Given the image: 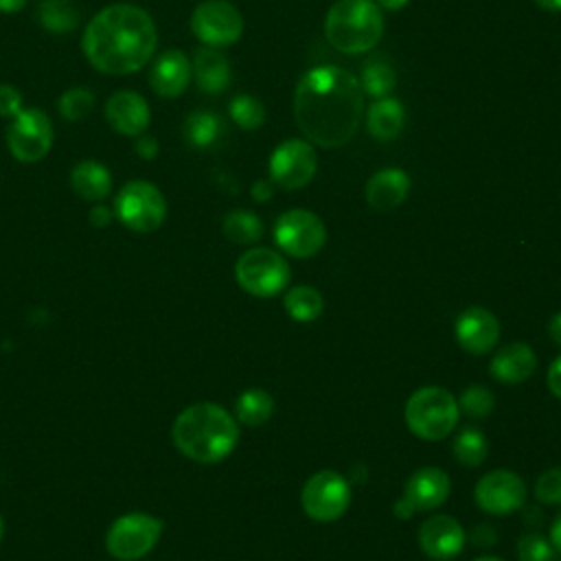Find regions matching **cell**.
<instances>
[{
  "mask_svg": "<svg viewBox=\"0 0 561 561\" xmlns=\"http://www.w3.org/2000/svg\"><path fill=\"white\" fill-rule=\"evenodd\" d=\"M364 92L359 79L340 66L307 70L294 90V118L305 138L318 147L346 145L362 121Z\"/></svg>",
  "mask_w": 561,
  "mask_h": 561,
  "instance_id": "obj_1",
  "label": "cell"
},
{
  "mask_svg": "<svg viewBox=\"0 0 561 561\" xmlns=\"http://www.w3.org/2000/svg\"><path fill=\"white\" fill-rule=\"evenodd\" d=\"M158 46L153 18L127 2L107 4L92 15L81 35L85 59L103 75H131L149 64Z\"/></svg>",
  "mask_w": 561,
  "mask_h": 561,
  "instance_id": "obj_2",
  "label": "cell"
},
{
  "mask_svg": "<svg viewBox=\"0 0 561 561\" xmlns=\"http://www.w3.org/2000/svg\"><path fill=\"white\" fill-rule=\"evenodd\" d=\"M173 443L186 458L213 465L232 454L239 440L237 419L217 403H193L173 421Z\"/></svg>",
  "mask_w": 561,
  "mask_h": 561,
  "instance_id": "obj_3",
  "label": "cell"
},
{
  "mask_svg": "<svg viewBox=\"0 0 561 561\" xmlns=\"http://www.w3.org/2000/svg\"><path fill=\"white\" fill-rule=\"evenodd\" d=\"M383 33V15L375 0H335L324 18L327 42L346 55L366 53Z\"/></svg>",
  "mask_w": 561,
  "mask_h": 561,
  "instance_id": "obj_4",
  "label": "cell"
},
{
  "mask_svg": "<svg viewBox=\"0 0 561 561\" xmlns=\"http://www.w3.org/2000/svg\"><path fill=\"white\" fill-rule=\"evenodd\" d=\"M405 425L423 440H443L458 425V403L454 394L438 386H425L405 401Z\"/></svg>",
  "mask_w": 561,
  "mask_h": 561,
  "instance_id": "obj_5",
  "label": "cell"
},
{
  "mask_svg": "<svg viewBox=\"0 0 561 561\" xmlns=\"http://www.w3.org/2000/svg\"><path fill=\"white\" fill-rule=\"evenodd\" d=\"M239 287L256 298H272L287 289L291 280L289 263L272 248H252L234 265Z\"/></svg>",
  "mask_w": 561,
  "mask_h": 561,
  "instance_id": "obj_6",
  "label": "cell"
},
{
  "mask_svg": "<svg viewBox=\"0 0 561 561\" xmlns=\"http://www.w3.org/2000/svg\"><path fill=\"white\" fill-rule=\"evenodd\" d=\"M114 215L134 232H153L167 217V202L156 184L131 180L118 191Z\"/></svg>",
  "mask_w": 561,
  "mask_h": 561,
  "instance_id": "obj_7",
  "label": "cell"
},
{
  "mask_svg": "<svg viewBox=\"0 0 561 561\" xmlns=\"http://www.w3.org/2000/svg\"><path fill=\"white\" fill-rule=\"evenodd\" d=\"M348 504H351V484L342 473L331 469H322L313 473L300 491V506L305 515L320 524L340 519L346 513Z\"/></svg>",
  "mask_w": 561,
  "mask_h": 561,
  "instance_id": "obj_8",
  "label": "cell"
},
{
  "mask_svg": "<svg viewBox=\"0 0 561 561\" xmlns=\"http://www.w3.org/2000/svg\"><path fill=\"white\" fill-rule=\"evenodd\" d=\"M162 535V522L149 513L121 515L105 535V548L114 559L136 561L153 550Z\"/></svg>",
  "mask_w": 561,
  "mask_h": 561,
  "instance_id": "obj_9",
  "label": "cell"
},
{
  "mask_svg": "<svg viewBox=\"0 0 561 561\" xmlns=\"http://www.w3.org/2000/svg\"><path fill=\"white\" fill-rule=\"evenodd\" d=\"M274 241L285 254L294 259H309L322 250L327 241V228L316 213L291 208L276 219Z\"/></svg>",
  "mask_w": 561,
  "mask_h": 561,
  "instance_id": "obj_10",
  "label": "cell"
},
{
  "mask_svg": "<svg viewBox=\"0 0 561 561\" xmlns=\"http://www.w3.org/2000/svg\"><path fill=\"white\" fill-rule=\"evenodd\" d=\"M53 125L46 112L31 107L11 118L7 127V147L18 162H39L53 147Z\"/></svg>",
  "mask_w": 561,
  "mask_h": 561,
  "instance_id": "obj_11",
  "label": "cell"
},
{
  "mask_svg": "<svg viewBox=\"0 0 561 561\" xmlns=\"http://www.w3.org/2000/svg\"><path fill=\"white\" fill-rule=\"evenodd\" d=\"M191 31L204 46L221 48L241 37L243 18L228 0H202L191 13Z\"/></svg>",
  "mask_w": 561,
  "mask_h": 561,
  "instance_id": "obj_12",
  "label": "cell"
},
{
  "mask_svg": "<svg viewBox=\"0 0 561 561\" xmlns=\"http://www.w3.org/2000/svg\"><path fill=\"white\" fill-rule=\"evenodd\" d=\"M267 169H270V180L285 191H296L307 186L313 180L318 169L313 145L302 138L283 140L272 151Z\"/></svg>",
  "mask_w": 561,
  "mask_h": 561,
  "instance_id": "obj_13",
  "label": "cell"
},
{
  "mask_svg": "<svg viewBox=\"0 0 561 561\" xmlns=\"http://www.w3.org/2000/svg\"><path fill=\"white\" fill-rule=\"evenodd\" d=\"M478 508L489 515L515 513L526 500L524 480L508 469H493L484 473L473 491Z\"/></svg>",
  "mask_w": 561,
  "mask_h": 561,
  "instance_id": "obj_14",
  "label": "cell"
},
{
  "mask_svg": "<svg viewBox=\"0 0 561 561\" xmlns=\"http://www.w3.org/2000/svg\"><path fill=\"white\" fill-rule=\"evenodd\" d=\"M465 528L451 515L427 517L419 528V546L434 561H449L462 552Z\"/></svg>",
  "mask_w": 561,
  "mask_h": 561,
  "instance_id": "obj_15",
  "label": "cell"
},
{
  "mask_svg": "<svg viewBox=\"0 0 561 561\" xmlns=\"http://www.w3.org/2000/svg\"><path fill=\"white\" fill-rule=\"evenodd\" d=\"M456 342L471 355H484L500 340V322L484 307H469L456 318Z\"/></svg>",
  "mask_w": 561,
  "mask_h": 561,
  "instance_id": "obj_16",
  "label": "cell"
},
{
  "mask_svg": "<svg viewBox=\"0 0 561 561\" xmlns=\"http://www.w3.org/2000/svg\"><path fill=\"white\" fill-rule=\"evenodd\" d=\"M105 118L114 131L136 138L140 134H145V129L149 127L151 110H149L145 96H140L138 92L121 90L107 99Z\"/></svg>",
  "mask_w": 561,
  "mask_h": 561,
  "instance_id": "obj_17",
  "label": "cell"
},
{
  "mask_svg": "<svg viewBox=\"0 0 561 561\" xmlns=\"http://www.w3.org/2000/svg\"><path fill=\"white\" fill-rule=\"evenodd\" d=\"M191 79H193L191 59L178 48H169L162 55H158L149 72V83L153 92L164 99L180 96L188 88Z\"/></svg>",
  "mask_w": 561,
  "mask_h": 561,
  "instance_id": "obj_18",
  "label": "cell"
},
{
  "mask_svg": "<svg viewBox=\"0 0 561 561\" xmlns=\"http://www.w3.org/2000/svg\"><path fill=\"white\" fill-rule=\"evenodd\" d=\"M449 491H451V482L443 469L421 467L408 478L403 486V500L414 511H432L447 500Z\"/></svg>",
  "mask_w": 561,
  "mask_h": 561,
  "instance_id": "obj_19",
  "label": "cell"
},
{
  "mask_svg": "<svg viewBox=\"0 0 561 561\" xmlns=\"http://www.w3.org/2000/svg\"><path fill=\"white\" fill-rule=\"evenodd\" d=\"M410 175L399 167H388L370 175L366 182V202L377 213H388L401 206L410 193Z\"/></svg>",
  "mask_w": 561,
  "mask_h": 561,
  "instance_id": "obj_20",
  "label": "cell"
},
{
  "mask_svg": "<svg viewBox=\"0 0 561 561\" xmlns=\"http://www.w3.org/2000/svg\"><path fill=\"white\" fill-rule=\"evenodd\" d=\"M537 368V355L530 344L526 342H511L504 344L491 359L489 373L500 383H522L526 381Z\"/></svg>",
  "mask_w": 561,
  "mask_h": 561,
  "instance_id": "obj_21",
  "label": "cell"
},
{
  "mask_svg": "<svg viewBox=\"0 0 561 561\" xmlns=\"http://www.w3.org/2000/svg\"><path fill=\"white\" fill-rule=\"evenodd\" d=\"M193 79L199 92L204 94H221L232 79L230 61L224 53H219L213 46L197 48L193 55Z\"/></svg>",
  "mask_w": 561,
  "mask_h": 561,
  "instance_id": "obj_22",
  "label": "cell"
},
{
  "mask_svg": "<svg viewBox=\"0 0 561 561\" xmlns=\"http://www.w3.org/2000/svg\"><path fill=\"white\" fill-rule=\"evenodd\" d=\"M70 188L85 202H103L112 191L110 169L96 160H81L70 171Z\"/></svg>",
  "mask_w": 561,
  "mask_h": 561,
  "instance_id": "obj_23",
  "label": "cell"
},
{
  "mask_svg": "<svg viewBox=\"0 0 561 561\" xmlns=\"http://www.w3.org/2000/svg\"><path fill=\"white\" fill-rule=\"evenodd\" d=\"M403 125H405V110L399 99H392V96L375 99V103L368 107L366 127L375 140L397 138Z\"/></svg>",
  "mask_w": 561,
  "mask_h": 561,
  "instance_id": "obj_24",
  "label": "cell"
},
{
  "mask_svg": "<svg viewBox=\"0 0 561 561\" xmlns=\"http://www.w3.org/2000/svg\"><path fill=\"white\" fill-rule=\"evenodd\" d=\"M274 414V399L263 388H248L234 401V416L250 427L263 425Z\"/></svg>",
  "mask_w": 561,
  "mask_h": 561,
  "instance_id": "obj_25",
  "label": "cell"
},
{
  "mask_svg": "<svg viewBox=\"0 0 561 561\" xmlns=\"http://www.w3.org/2000/svg\"><path fill=\"white\" fill-rule=\"evenodd\" d=\"M79 18V9L72 0H39L37 4V22L48 33L64 35L68 31H75Z\"/></svg>",
  "mask_w": 561,
  "mask_h": 561,
  "instance_id": "obj_26",
  "label": "cell"
},
{
  "mask_svg": "<svg viewBox=\"0 0 561 561\" xmlns=\"http://www.w3.org/2000/svg\"><path fill=\"white\" fill-rule=\"evenodd\" d=\"M221 230L228 241L239 243V245H250L263 237V221L252 210L234 208L224 217Z\"/></svg>",
  "mask_w": 561,
  "mask_h": 561,
  "instance_id": "obj_27",
  "label": "cell"
},
{
  "mask_svg": "<svg viewBox=\"0 0 561 561\" xmlns=\"http://www.w3.org/2000/svg\"><path fill=\"white\" fill-rule=\"evenodd\" d=\"M221 129H224L221 118L206 110L191 112L184 121V138L191 147H197V149L213 147L219 140Z\"/></svg>",
  "mask_w": 561,
  "mask_h": 561,
  "instance_id": "obj_28",
  "label": "cell"
},
{
  "mask_svg": "<svg viewBox=\"0 0 561 561\" xmlns=\"http://www.w3.org/2000/svg\"><path fill=\"white\" fill-rule=\"evenodd\" d=\"M394 83H397V72L388 59L373 57L364 64L359 85H362V92H366L368 96L383 99L394 90Z\"/></svg>",
  "mask_w": 561,
  "mask_h": 561,
  "instance_id": "obj_29",
  "label": "cell"
},
{
  "mask_svg": "<svg viewBox=\"0 0 561 561\" xmlns=\"http://www.w3.org/2000/svg\"><path fill=\"white\" fill-rule=\"evenodd\" d=\"M285 311L296 322H313L324 311V298L316 287L298 285L285 294Z\"/></svg>",
  "mask_w": 561,
  "mask_h": 561,
  "instance_id": "obj_30",
  "label": "cell"
},
{
  "mask_svg": "<svg viewBox=\"0 0 561 561\" xmlns=\"http://www.w3.org/2000/svg\"><path fill=\"white\" fill-rule=\"evenodd\" d=\"M454 456L460 465L465 467H480L486 456H489V443H486V436L473 427V425H465L456 438H454Z\"/></svg>",
  "mask_w": 561,
  "mask_h": 561,
  "instance_id": "obj_31",
  "label": "cell"
},
{
  "mask_svg": "<svg viewBox=\"0 0 561 561\" xmlns=\"http://www.w3.org/2000/svg\"><path fill=\"white\" fill-rule=\"evenodd\" d=\"M230 118L232 123H237V127L241 129H259L265 118H267V112H265V105L252 96V94H237L232 101H230Z\"/></svg>",
  "mask_w": 561,
  "mask_h": 561,
  "instance_id": "obj_32",
  "label": "cell"
},
{
  "mask_svg": "<svg viewBox=\"0 0 561 561\" xmlns=\"http://www.w3.org/2000/svg\"><path fill=\"white\" fill-rule=\"evenodd\" d=\"M456 403H458L460 414H465L469 419H486L495 408V397L486 386L473 383L460 392Z\"/></svg>",
  "mask_w": 561,
  "mask_h": 561,
  "instance_id": "obj_33",
  "label": "cell"
},
{
  "mask_svg": "<svg viewBox=\"0 0 561 561\" xmlns=\"http://www.w3.org/2000/svg\"><path fill=\"white\" fill-rule=\"evenodd\" d=\"M94 101H96L94 92L79 85V88L66 90V92L59 96L57 110H59V114H61L66 121L77 123V121H81V118H85V116L90 114V110L94 107Z\"/></svg>",
  "mask_w": 561,
  "mask_h": 561,
  "instance_id": "obj_34",
  "label": "cell"
},
{
  "mask_svg": "<svg viewBox=\"0 0 561 561\" xmlns=\"http://www.w3.org/2000/svg\"><path fill=\"white\" fill-rule=\"evenodd\" d=\"M557 550L539 533H526L517 539V557L519 561H557Z\"/></svg>",
  "mask_w": 561,
  "mask_h": 561,
  "instance_id": "obj_35",
  "label": "cell"
},
{
  "mask_svg": "<svg viewBox=\"0 0 561 561\" xmlns=\"http://www.w3.org/2000/svg\"><path fill=\"white\" fill-rule=\"evenodd\" d=\"M535 497L548 506L561 504V467H550L537 478Z\"/></svg>",
  "mask_w": 561,
  "mask_h": 561,
  "instance_id": "obj_36",
  "label": "cell"
},
{
  "mask_svg": "<svg viewBox=\"0 0 561 561\" xmlns=\"http://www.w3.org/2000/svg\"><path fill=\"white\" fill-rule=\"evenodd\" d=\"M22 112V94L11 83H0V116L13 118Z\"/></svg>",
  "mask_w": 561,
  "mask_h": 561,
  "instance_id": "obj_37",
  "label": "cell"
},
{
  "mask_svg": "<svg viewBox=\"0 0 561 561\" xmlns=\"http://www.w3.org/2000/svg\"><path fill=\"white\" fill-rule=\"evenodd\" d=\"M134 151L145 158V160H153L158 156V142L151 136H136L134 140Z\"/></svg>",
  "mask_w": 561,
  "mask_h": 561,
  "instance_id": "obj_38",
  "label": "cell"
},
{
  "mask_svg": "<svg viewBox=\"0 0 561 561\" xmlns=\"http://www.w3.org/2000/svg\"><path fill=\"white\" fill-rule=\"evenodd\" d=\"M546 383H548V390H550L557 399H561V355L548 366Z\"/></svg>",
  "mask_w": 561,
  "mask_h": 561,
  "instance_id": "obj_39",
  "label": "cell"
},
{
  "mask_svg": "<svg viewBox=\"0 0 561 561\" xmlns=\"http://www.w3.org/2000/svg\"><path fill=\"white\" fill-rule=\"evenodd\" d=\"M112 219H114V210H110V208L103 206V204H96V206L90 210V224L96 226V228L110 226Z\"/></svg>",
  "mask_w": 561,
  "mask_h": 561,
  "instance_id": "obj_40",
  "label": "cell"
},
{
  "mask_svg": "<svg viewBox=\"0 0 561 561\" xmlns=\"http://www.w3.org/2000/svg\"><path fill=\"white\" fill-rule=\"evenodd\" d=\"M250 195H252L254 202H267V199H272V195H274L272 182H270V180H256V182L252 184V188H250Z\"/></svg>",
  "mask_w": 561,
  "mask_h": 561,
  "instance_id": "obj_41",
  "label": "cell"
},
{
  "mask_svg": "<svg viewBox=\"0 0 561 561\" xmlns=\"http://www.w3.org/2000/svg\"><path fill=\"white\" fill-rule=\"evenodd\" d=\"M471 539L476 541V546H491L495 543V530L489 526V524H482V526H476V530L471 533Z\"/></svg>",
  "mask_w": 561,
  "mask_h": 561,
  "instance_id": "obj_42",
  "label": "cell"
},
{
  "mask_svg": "<svg viewBox=\"0 0 561 561\" xmlns=\"http://www.w3.org/2000/svg\"><path fill=\"white\" fill-rule=\"evenodd\" d=\"M548 333H550L552 342L561 346V311L550 318V322H548Z\"/></svg>",
  "mask_w": 561,
  "mask_h": 561,
  "instance_id": "obj_43",
  "label": "cell"
},
{
  "mask_svg": "<svg viewBox=\"0 0 561 561\" xmlns=\"http://www.w3.org/2000/svg\"><path fill=\"white\" fill-rule=\"evenodd\" d=\"M550 543L554 546V550L561 554V513L554 517L552 526H550Z\"/></svg>",
  "mask_w": 561,
  "mask_h": 561,
  "instance_id": "obj_44",
  "label": "cell"
},
{
  "mask_svg": "<svg viewBox=\"0 0 561 561\" xmlns=\"http://www.w3.org/2000/svg\"><path fill=\"white\" fill-rule=\"evenodd\" d=\"M26 2H28V0H0V11H2V13H15V11L24 9Z\"/></svg>",
  "mask_w": 561,
  "mask_h": 561,
  "instance_id": "obj_45",
  "label": "cell"
},
{
  "mask_svg": "<svg viewBox=\"0 0 561 561\" xmlns=\"http://www.w3.org/2000/svg\"><path fill=\"white\" fill-rule=\"evenodd\" d=\"M412 513H414V508H412L403 497L394 504V515H397L399 519H408V517H412Z\"/></svg>",
  "mask_w": 561,
  "mask_h": 561,
  "instance_id": "obj_46",
  "label": "cell"
},
{
  "mask_svg": "<svg viewBox=\"0 0 561 561\" xmlns=\"http://www.w3.org/2000/svg\"><path fill=\"white\" fill-rule=\"evenodd\" d=\"M408 2H410V0H375L377 7L388 9V11H399V9H403Z\"/></svg>",
  "mask_w": 561,
  "mask_h": 561,
  "instance_id": "obj_47",
  "label": "cell"
},
{
  "mask_svg": "<svg viewBox=\"0 0 561 561\" xmlns=\"http://www.w3.org/2000/svg\"><path fill=\"white\" fill-rule=\"evenodd\" d=\"M543 11H561V0H533Z\"/></svg>",
  "mask_w": 561,
  "mask_h": 561,
  "instance_id": "obj_48",
  "label": "cell"
},
{
  "mask_svg": "<svg viewBox=\"0 0 561 561\" xmlns=\"http://www.w3.org/2000/svg\"><path fill=\"white\" fill-rule=\"evenodd\" d=\"M473 561H504V559L493 557V554H484V557H478V559H473Z\"/></svg>",
  "mask_w": 561,
  "mask_h": 561,
  "instance_id": "obj_49",
  "label": "cell"
},
{
  "mask_svg": "<svg viewBox=\"0 0 561 561\" xmlns=\"http://www.w3.org/2000/svg\"><path fill=\"white\" fill-rule=\"evenodd\" d=\"M2 535H4V522H2V517H0V541H2Z\"/></svg>",
  "mask_w": 561,
  "mask_h": 561,
  "instance_id": "obj_50",
  "label": "cell"
}]
</instances>
